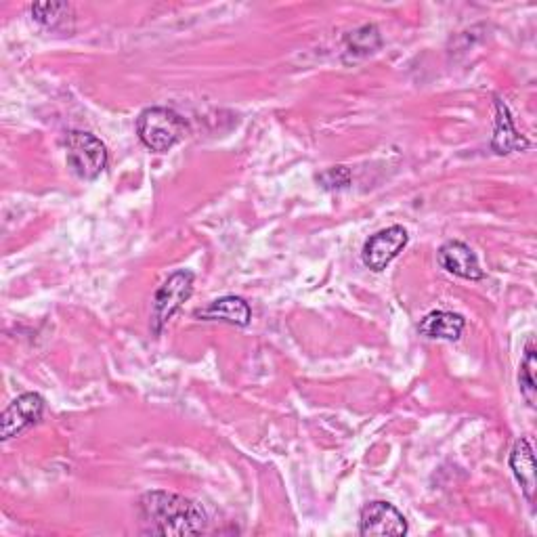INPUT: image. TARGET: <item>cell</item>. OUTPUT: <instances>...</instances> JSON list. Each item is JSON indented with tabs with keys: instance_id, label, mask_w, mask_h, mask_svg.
I'll return each mask as SVG.
<instances>
[{
	"instance_id": "1",
	"label": "cell",
	"mask_w": 537,
	"mask_h": 537,
	"mask_svg": "<svg viewBox=\"0 0 537 537\" xmlns=\"http://www.w3.org/2000/svg\"><path fill=\"white\" fill-rule=\"evenodd\" d=\"M139 517L147 535H200L208 525L206 512L198 502L170 491H147L141 496Z\"/></svg>"
},
{
	"instance_id": "2",
	"label": "cell",
	"mask_w": 537,
	"mask_h": 537,
	"mask_svg": "<svg viewBox=\"0 0 537 537\" xmlns=\"http://www.w3.org/2000/svg\"><path fill=\"white\" fill-rule=\"evenodd\" d=\"M187 122L168 107H147L137 118L141 143L154 154H166L187 135Z\"/></svg>"
},
{
	"instance_id": "3",
	"label": "cell",
	"mask_w": 537,
	"mask_h": 537,
	"mask_svg": "<svg viewBox=\"0 0 537 537\" xmlns=\"http://www.w3.org/2000/svg\"><path fill=\"white\" fill-rule=\"evenodd\" d=\"M66 154L68 166L74 170V175L82 181L97 179L107 166V149L91 133L72 131L66 137Z\"/></svg>"
},
{
	"instance_id": "4",
	"label": "cell",
	"mask_w": 537,
	"mask_h": 537,
	"mask_svg": "<svg viewBox=\"0 0 537 537\" xmlns=\"http://www.w3.org/2000/svg\"><path fill=\"white\" fill-rule=\"evenodd\" d=\"M193 273L191 271H175L154 296V309H152V330L154 334H162L164 326L168 324L173 315L187 303L193 294Z\"/></svg>"
},
{
	"instance_id": "5",
	"label": "cell",
	"mask_w": 537,
	"mask_h": 537,
	"mask_svg": "<svg viewBox=\"0 0 537 537\" xmlns=\"http://www.w3.org/2000/svg\"><path fill=\"white\" fill-rule=\"evenodd\" d=\"M407 242H410V235H407V231L399 225L378 231L363 246L361 252L363 265L376 273L384 271L403 252Z\"/></svg>"
},
{
	"instance_id": "6",
	"label": "cell",
	"mask_w": 537,
	"mask_h": 537,
	"mask_svg": "<svg viewBox=\"0 0 537 537\" xmlns=\"http://www.w3.org/2000/svg\"><path fill=\"white\" fill-rule=\"evenodd\" d=\"M45 414V399L38 393H24L9 403L7 410L3 412V422H0V433H3V441H9L13 437H19L26 433L28 428L36 426Z\"/></svg>"
},
{
	"instance_id": "7",
	"label": "cell",
	"mask_w": 537,
	"mask_h": 537,
	"mask_svg": "<svg viewBox=\"0 0 537 537\" xmlns=\"http://www.w3.org/2000/svg\"><path fill=\"white\" fill-rule=\"evenodd\" d=\"M359 533L363 537H399L407 533V521L393 504L372 502L361 510Z\"/></svg>"
},
{
	"instance_id": "8",
	"label": "cell",
	"mask_w": 537,
	"mask_h": 537,
	"mask_svg": "<svg viewBox=\"0 0 537 537\" xmlns=\"http://www.w3.org/2000/svg\"><path fill=\"white\" fill-rule=\"evenodd\" d=\"M439 265L456 277L470 279V282H479V279H485V271L479 265L477 254L472 252L470 246L464 242H447L439 248Z\"/></svg>"
},
{
	"instance_id": "9",
	"label": "cell",
	"mask_w": 537,
	"mask_h": 537,
	"mask_svg": "<svg viewBox=\"0 0 537 537\" xmlns=\"http://www.w3.org/2000/svg\"><path fill=\"white\" fill-rule=\"evenodd\" d=\"M531 143L517 131L512 122L508 105L502 99H496V131H493L491 147L500 156H508L512 152H523Z\"/></svg>"
},
{
	"instance_id": "10",
	"label": "cell",
	"mask_w": 537,
	"mask_h": 537,
	"mask_svg": "<svg viewBox=\"0 0 537 537\" xmlns=\"http://www.w3.org/2000/svg\"><path fill=\"white\" fill-rule=\"evenodd\" d=\"M193 317H198L202 321H225L231 326H248L252 319L250 305L240 296H223L219 300H214L208 307L193 313Z\"/></svg>"
},
{
	"instance_id": "11",
	"label": "cell",
	"mask_w": 537,
	"mask_h": 537,
	"mask_svg": "<svg viewBox=\"0 0 537 537\" xmlns=\"http://www.w3.org/2000/svg\"><path fill=\"white\" fill-rule=\"evenodd\" d=\"M464 328H466V319L460 313H451V311L428 313L418 326L422 336L433 338V340H447V342L460 340Z\"/></svg>"
},
{
	"instance_id": "12",
	"label": "cell",
	"mask_w": 537,
	"mask_h": 537,
	"mask_svg": "<svg viewBox=\"0 0 537 537\" xmlns=\"http://www.w3.org/2000/svg\"><path fill=\"white\" fill-rule=\"evenodd\" d=\"M510 468L514 472V479L519 481L525 498L533 502L535 496V454H533V445L527 437H521L517 443H514L510 451Z\"/></svg>"
},
{
	"instance_id": "13",
	"label": "cell",
	"mask_w": 537,
	"mask_h": 537,
	"mask_svg": "<svg viewBox=\"0 0 537 537\" xmlns=\"http://www.w3.org/2000/svg\"><path fill=\"white\" fill-rule=\"evenodd\" d=\"M32 17L51 32H74V9L70 3L32 5Z\"/></svg>"
},
{
	"instance_id": "14",
	"label": "cell",
	"mask_w": 537,
	"mask_h": 537,
	"mask_svg": "<svg viewBox=\"0 0 537 537\" xmlns=\"http://www.w3.org/2000/svg\"><path fill=\"white\" fill-rule=\"evenodd\" d=\"M347 53L355 57H368L382 47V38L376 26H363L347 36Z\"/></svg>"
},
{
	"instance_id": "15",
	"label": "cell",
	"mask_w": 537,
	"mask_h": 537,
	"mask_svg": "<svg viewBox=\"0 0 537 537\" xmlns=\"http://www.w3.org/2000/svg\"><path fill=\"white\" fill-rule=\"evenodd\" d=\"M535 345L533 340L527 342L525 347V357L521 361V372H519V384H521V395L529 403V407H535V391H537V382H535Z\"/></svg>"
},
{
	"instance_id": "16",
	"label": "cell",
	"mask_w": 537,
	"mask_h": 537,
	"mask_svg": "<svg viewBox=\"0 0 537 537\" xmlns=\"http://www.w3.org/2000/svg\"><path fill=\"white\" fill-rule=\"evenodd\" d=\"M317 181L328 191L347 189L351 185V170L347 166H334V168H328L326 173H321Z\"/></svg>"
}]
</instances>
